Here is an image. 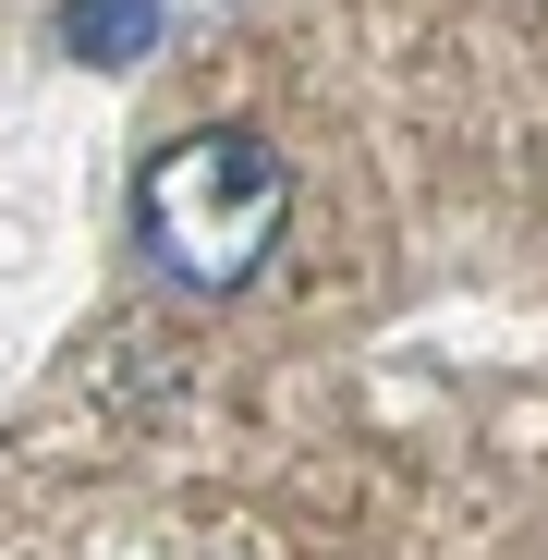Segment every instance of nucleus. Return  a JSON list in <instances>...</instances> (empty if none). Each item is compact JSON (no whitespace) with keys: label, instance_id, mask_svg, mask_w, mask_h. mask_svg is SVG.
Instances as JSON below:
<instances>
[{"label":"nucleus","instance_id":"2","mask_svg":"<svg viewBox=\"0 0 548 560\" xmlns=\"http://www.w3.org/2000/svg\"><path fill=\"white\" fill-rule=\"evenodd\" d=\"M159 37H171L159 0H61V49H73V61H98V73H135Z\"/></svg>","mask_w":548,"mask_h":560},{"label":"nucleus","instance_id":"1","mask_svg":"<svg viewBox=\"0 0 548 560\" xmlns=\"http://www.w3.org/2000/svg\"><path fill=\"white\" fill-rule=\"evenodd\" d=\"M281 208H293V171L244 122L171 135L135 171V244L183 280V293H244V280L268 268V244H281Z\"/></svg>","mask_w":548,"mask_h":560}]
</instances>
